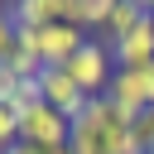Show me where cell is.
Wrapping results in <instances>:
<instances>
[{"label": "cell", "instance_id": "obj_10", "mask_svg": "<svg viewBox=\"0 0 154 154\" xmlns=\"http://www.w3.org/2000/svg\"><path fill=\"white\" fill-rule=\"evenodd\" d=\"M130 130H135V140H140V149L149 154V149H154V106H149V111H140V116L130 120Z\"/></svg>", "mask_w": 154, "mask_h": 154}, {"label": "cell", "instance_id": "obj_7", "mask_svg": "<svg viewBox=\"0 0 154 154\" xmlns=\"http://www.w3.org/2000/svg\"><path fill=\"white\" fill-rule=\"evenodd\" d=\"M149 19V5L144 0H116V10H111V24H106V38L116 43V38H125L130 29H140Z\"/></svg>", "mask_w": 154, "mask_h": 154}, {"label": "cell", "instance_id": "obj_8", "mask_svg": "<svg viewBox=\"0 0 154 154\" xmlns=\"http://www.w3.org/2000/svg\"><path fill=\"white\" fill-rule=\"evenodd\" d=\"M5 67H10L14 77H38V67H43V63H38V53H34V48H19V43H14V53L5 58Z\"/></svg>", "mask_w": 154, "mask_h": 154}, {"label": "cell", "instance_id": "obj_11", "mask_svg": "<svg viewBox=\"0 0 154 154\" xmlns=\"http://www.w3.org/2000/svg\"><path fill=\"white\" fill-rule=\"evenodd\" d=\"M14 53V19H10V10H0V63Z\"/></svg>", "mask_w": 154, "mask_h": 154}, {"label": "cell", "instance_id": "obj_13", "mask_svg": "<svg viewBox=\"0 0 154 154\" xmlns=\"http://www.w3.org/2000/svg\"><path fill=\"white\" fill-rule=\"evenodd\" d=\"M5 154H43V149H34V144H24V140H19V144H10Z\"/></svg>", "mask_w": 154, "mask_h": 154}, {"label": "cell", "instance_id": "obj_12", "mask_svg": "<svg viewBox=\"0 0 154 154\" xmlns=\"http://www.w3.org/2000/svg\"><path fill=\"white\" fill-rule=\"evenodd\" d=\"M14 87H19V77H14V72L0 63V101H10V96H14Z\"/></svg>", "mask_w": 154, "mask_h": 154}, {"label": "cell", "instance_id": "obj_4", "mask_svg": "<svg viewBox=\"0 0 154 154\" xmlns=\"http://www.w3.org/2000/svg\"><path fill=\"white\" fill-rule=\"evenodd\" d=\"M111 58H116V67H149L154 63V14L140 29H130L125 38H116L111 43Z\"/></svg>", "mask_w": 154, "mask_h": 154}, {"label": "cell", "instance_id": "obj_9", "mask_svg": "<svg viewBox=\"0 0 154 154\" xmlns=\"http://www.w3.org/2000/svg\"><path fill=\"white\" fill-rule=\"evenodd\" d=\"M10 144H19V111H14L10 101H0V154H5Z\"/></svg>", "mask_w": 154, "mask_h": 154}, {"label": "cell", "instance_id": "obj_2", "mask_svg": "<svg viewBox=\"0 0 154 154\" xmlns=\"http://www.w3.org/2000/svg\"><path fill=\"white\" fill-rule=\"evenodd\" d=\"M63 67L72 72V82H77L87 96H106V87H111V77H116V58H111V43H106V38H87Z\"/></svg>", "mask_w": 154, "mask_h": 154}, {"label": "cell", "instance_id": "obj_3", "mask_svg": "<svg viewBox=\"0 0 154 154\" xmlns=\"http://www.w3.org/2000/svg\"><path fill=\"white\" fill-rule=\"evenodd\" d=\"M67 135H72V120H67L63 111H53L48 101L19 111V140H24V144H34V149L48 154V149H63Z\"/></svg>", "mask_w": 154, "mask_h": 154}, {"label": "cell", "instance_id": "obj_15", "mask_svg": "<svg viewBox=\"0 0 154 154\" xmlns=\"http://www.w3.org/2000/svg\"><path fill=\"white\" fill-rule=\"evenodd\" d=\"M149 154H154V149H149Z\"/></svg>", "mask_w": 154, "mask_h": 154}, {"label": "cell", "instance_id": "obj_6", "mask_svg": "<svg viewBox=\"0 0 154 154\" xmlns=\"http://www.w3.org/2000/svg\"><path fill=\"white\" fill-rule=\"evenodd\" d=\"M111 10H116V0H67V24H77L82 34L87 29H106Z\"/></svg>", "mask_w": 154, "mask_h": 154}, {"label": "cell", "instance_id": "obj_14", "mask_svg": "<svg viewBox=\"0 0 154 154\" xmlns=\"http://www.w3.org/2000/svg\"><path fill=\"white\" fill-rule=\"evenodd\" d=\"M48 154H72V149H67V144H63V149H48Z\"/></svg>", "mask_w": 154, "mask_h": 154}, {"label": "cell", "instance_id": "obj_1", "mask_svg": "<svg viewBox=\"0 0 154 154\" xmlns=\"http://www.w3.org/2000/svg\"><path fill=\"white\" fill-rule=\"evenodd\" d=\"M67 149L72 154H144L135 130H130V116L111 96H91L87 101V111L72 120Z\"/></svg>", "mask_w": 154, "mask_h": 154}, {"label": "cell", "instance_id": "obj_5", "mask_svg": "<svg viewBox=\"0 0 154 154\" xmlns=\"http://www.w3.org/2000/svg\"><path fill=\"white\" fill-rule=\"evenodd\" d=\"M14 29H48V24H67V0H14L10 5Z\"/></svg>", "mask_w": 154, "mask_h": 154}]
</instances>
